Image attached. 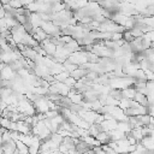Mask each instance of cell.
Returning <instances> with one entry per match:
<instances>
[{
  "mask_svg": "<svg viewBox=\"0 0 154 154\" xmlns=\"http://www.w3.org/2000/svg\"><path fill=\"white\" fill-rule=\"evenodd\" d=\"M14 142H16V148H17V150L19 152V154H28V153H29L26 144H24V143H23L22 141H19V140H14Z\"/></svg>",
  "mask_w": 154,
  "mask_h": 154,
  "instance_id": "cell-1",
  "label": "cell"
},
{
  "mask_svg": "<svg viewBox=\"0 0 154 154\" xmlns=\"http://www.w3.org/2000/svg\"><path fill=\"white\" fill-rule=\"evenodd\" d=\"M8 5H10L11 7H14V8H19V7H22V4H20L19 0H10Z\"/></svg>",
  "mask_w": 154,
  "mask_h": 154,
  "instance_id": "cell-2",
  "label": "cell"
},
{
  "mask_svg": "<svg viewBox=\"0 0 154 154\" xmlns=\"http://www.w3.org/2000/svg\"><path fill=\"white\" fill-rule=\"evenodd\" d=\"M0 2H1V5H7L10 2V0H0Z\"/></svg>",
  "mask_w": 154,
  "mask_h": 154,
  "instance_id": "cell-3",
  "label": "cell"
}]
</instances>
